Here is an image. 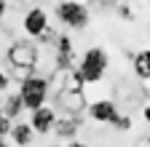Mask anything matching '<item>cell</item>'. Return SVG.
I'll use <instances>...</instances> for the list:
<instances>
[{"mask_svg": "<svg viewBox=\"0 0 150 147\" xmlns=\"http://www.w3.org/2000/svg\"><path fill=\"white\" fill-rule=\"evenodd\" d=\"M8 64H11L8 75H16L19 83H22L24 78H30V75H35V67H38V48H35V43L13 40L11 48H8Z\"/></svg>", "mask_w": 150, "mask_h": 147, "instance_id": "6da1fadb", "label": "cell"}, {"mask_svg": "<svg viewBox=\"0 0 150 147\" xmlns=\"http://www.w3.org/2000/svg\"><path fill=\"white\" fill-rule=\"evenodd\" d=\"M107 64H110L107 51L99 48V46H91V48L83 51V56H81V62H78V72L83 75V80L91 86V83H99V80L105 78Z\"/></svg>", "mask_w": 150, "mask_h": 147, "instance_id": "7a4b0ae2", "label": "cell"}, {"mask_svg": "<svg viewBox=\"0 0 150 147\" xmlns=\"http://www.w3.org/2000/svg\"><path fill=\"white\" fill-rule=\"evenodd\" d=\"M19 94L24 99V107L30 113H35L38 107H46V99L51 94V86H48V78L43 75H30L19 83Z\"/></svg>", "mask_w": 150, "mask_h": 147, "instance_id": "3957f363", "label": "cell"}, {"mask_svg": "<svg viewBox=\"0 0 150 147\" xmlns=\"http://www.w3.org/2000/svg\"><path fill=\"white\" fill-rule=\"evenodd\" d=\"M54 13H56V19H59L67 30H86L88 19H91L88 6L81 3V0H62V3L54 8Z\"/></svg>", "mask_w": 150, "mask_h": 147, "instance_id": "277c9868", "label": "cell"}, {"mask_svg": "<svg viewBox=\"0 0 150 147\" xmlns=\"http://www.w3.org/2000/svg\"><path fill=\"white\" fill-rule=\"evenodd\" d=\"M22 27H24L30 40H38L48 30V13H46V8H30L24 13V19H22Z\"/></svg>", "mask_w": 150, "mask_h": 147, "instance_id": "5b68a950", "label": "cell"}, {"mask_svg": "<svg viewBox=\"0 0 150 147\" xmlns=\"http://www.w3.org/2000/svg\"><path fill=\"white\" fill-rule=\"evenodd\" d=\"M88 118L91 120H97V123H112L118 115H121V110H118V104L112 102V99H94V102H88Z\"/></svg>", "mask_w": 150, "mask_h": 147, "instance_id": "8992f818", "label": "cell"}, {"mask_svg": "<svg viewBox=\"0 0 150 147\" xmlns=\"http://www.w3.org/2000/svg\"><path fill=\"white\" fill-rule=\"evenodd\" d=\"M56 104H59L67 115H75V118H81L83 110H88V102L83 96V91H70V88H64L62 94H56Z\"/></svg>", "mask_w": 150, "mask_h": 147, "instance_id": "52a82bcc", "label": "cell"}, {"mask_svg": "<svg viewBox=\"0 0 150 147\" xmlns=\"http://www.w3.org/2000/svg\"><path fill=\"white\" fill-rule=\"evenodd\" d=\"M54 62L59 70H72L75 64V46H72V38L70 35H59L54 43Z\"/></svg>", "mask_w": 150, "mask_h": 147, "instance_id": "ba28073f", "label": "cell"}, {"mask_svg": "<svg viewBox=\"0 0 150 147\" xmlns=\"http://www.w3.org/2000/svg\"><path fill=\"white\" fill-rule=\"evenodd\" d=\"M59 115H56V107H38L35 113H30V126L35 128V134H51Z\"/></svg>", "mask_w": 150, "mask_h": 147, "instance_id": "9c48e42d", "label": "cell"}, {"mask_svg": "<svg viewBox=\"0 0 150 147\" xmlns=\"http://www.w3.org/2000/svg\"><path fill=\"white\" fill-rule=\"evenodd\" d=\"M78 128H81V118H75V115H64L56 120L54 126V134L59 136V139H75V134H78Z\"/></svg>", "mask_w": 150, "mask_h": 147, "instance_id": "30bf717a", "label": "cell"}, {"mask_svg": "<svg viewBox=\"0 0 150 147\" xmlns=\"http://www.w3.org/2000/svg\"><path fill=\"white\" fill-rule=\"evenodd\" d=\"M35 128L30 126V123H24V120H13V131H11V139H13V144H19V147H30L32 142H35Z\"/></svg>", "mask_w": 150, "mask_h": 147, "instance_id": "8fae6325", "label": "cell"}, {"mask_svg": "<svg viewBox=\"0 0 150 147\" xmlns=\"http://www.w3.org/2000/svg\"><path fill=\"white\" fill-rule=\"evenodd\" d=\"M24 110H27V107H24V99H22V94H19V88L11 91V94L3 99V113H6V118H11V120H16Z\"/></svg>", "mask_w": 150, "mask_h": 147, "instance_id": "7c38bea8", "label": "cell"}, {"mask_svg": "<svg viewBox=\"0 0 150 147\" xmlns=\"http://www.w3.org/2000/svg\"><path fill=\"white\" fill-rule=\"evenodd\" d=\"M131 64H134V75L139 80H150V48H142Z\"/></svg>", "mask_w": 150, "mask_h": 147, "instance_id": "4fadbf2b", "label": "cell"}, {"mask_svg": "<svg viewBox=\"0 0 150 147\" xmlns=\"http://www.w3.org/2000/svg\"><path fill=\"white\" fill-rule=\"evenodd\" d=\"M110 126H112V128H115V131H129V128H131V118L121 113V115H118L115 120H112Z\"/></svg>", "mask_w": 150, "mask_h": 147, "instance_id": "5bb4252c", "label": "cell"}, {"mask_svg": "<svg viewBox=\"0 0 150 147\" xmlns=\"http://www.w3.org/2000/svg\"><path fill=\"white\" fill-rule=\"evenodd\" d=\"M13 131V120L11 118H0V139H8Z\"/></svg>", "mask_w": 150, "mask_h": 147, "instance_id": "9a60e30c", "label": "cell"}, {"mask_svg": "<svg viewBox=\"0 0 150 147\" xmlns=\"http://www.w3.org/2000/svg\"><path fill=\"white\" fill-rule=\"evenodd\" d=\"M8 83H11V75L0 70V91H6V88H8Z\"/></svg>", "mask_w": 150, "mask_h": 147, "instance_id": "2e32d148", "label": "cell"}, {"mask_svg": "<svg viewBox=\"0 0 150 147\" xmlns=\"http://www.w3.org/2000/svg\"><path fill=\"white\" fill-rule=\"evenodd\" d=\"M142 120H145V123L150 126V102H147V104L142 107Z\"/></svg>", "mask_w": 150, "mask_h": 147, "instance_id": "e0dca14e", "label": "cell"}, {"mask_svg": "<svg viewBox=\"0 0 150 147\" xmlns=\"http://www.w3.org/2000/svg\"><path fill=\"white\" fill-rule=\"evenodd\" d=\"M6 11H8V3H6V0H0V22H3V16H6Z\"/></svg>", "mask_w": 150, "mask_h": 147, "instance_id": "ac0fdd59", "label": "cell"}, {"mask_svg": "<svg viewBox=\"0 0 150 147\" xmlns=\"http://www.w3.org/2000/svg\"><path fill=\"white\" fill-rule=\"evenodd\" d=\"M67 147H91V144H86V142H78V139H72Z\"/></svg>", "mask_w": 150, "mask_h": 147, "instance_id": "d6986e66", "label": "cell"}, {"mask_svg": "<svg viewBox=\"0 0 150 147\" xmlns=\"http://www.w3.org/2000/svg\"><path fill=\"white\" fill-rule=\"evenodd\" d=\"M0 147H8V139H0Z\"/></svg>", "mask_w": 150, "mask_h": 147, "instance_id": "ffe728a7", "label": "cell"}, {"mask_svg": "<svg viewBox=\"0 0 150 147\" xmlns=\"http://www.w3.org/2000/svg\"><path fill=\"white\" fill-rule=\"evenodd\" d=\"M0 118H6V113H3V104H0Z\"/></svg>", "mask_w": 150, "mask_h": 147, "instance_id": "44dd1931", "label": "cell"}]
</instances>
